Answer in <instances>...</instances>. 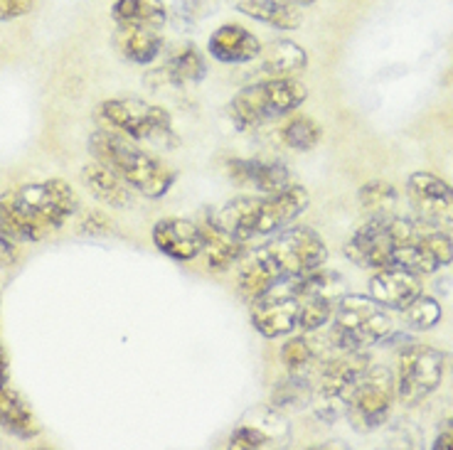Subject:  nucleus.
Wrapping results in <instances>:
<instances>
[{
	"label": "nucleus",
	"mask_w": 453,
	"mask_h": 450,
	"mask_svg": "<svg viewBox=\"0 0 453 450\" xmlns=\"http://www.w3.org/2000/svg\"><path fill=\"white\" fill-rule=\"evenodd\" d=\"M396 399V379L387 367H370L357 382L348 401L345 416L350 418L355 431L370 433L380 428L389 416Z\"/></svg>",
	"instance_id": "10"
},
{
	"label": "nucleus",
	"mask_w": 453,
	"mask_h": 450,
	"mask_svg": "<svg viewBox=\"0 0 453 450\" xmlns=\"http://www.w3.org/2000/svg\"><path fill=\"white\" fill-rule=\"evenodd\" d=\"M80 210V197L65 180L20 185L0 194V222L15 241H40L65 226Z\"/></svg>",
	"instance_id": "1"
},
{
	"label": "nucleus",
	"mask_w": 453,
	"mask_h": 450,
	"mask_svg": "<svg viewBox=\"0 0 453 450\" xmlns=\"http://www.w3.org/2000/svg\"><path fill=\"white\" fill-rule=\"evenodd\" d=\"M392 320L385 305L365 295H342L333 313L330 342L338 352L372 347L389 335Z\"/></svg>",
	"instance_id": "5"
},
{
	"label": "nucleus",
	"mask_w": 453,
	"mask_h": 450,
	"mask_svg": "<svg viewBox=\"0 0 453 450\" xmlns=\"http://www.w3.org/2000/svg\"><path fill=\"white\" fill-rule=\"evenodd\" d=\"M0 428L18 439H35L40 433V421L35 418L30 406L15 389L8 386V382L0 384Z\"/></svg>",
	"instance_id": "23"
},
{
	"label": "nucleus",
	"mask_w": 453,
	"mask_h": 450,
	"mask_svg": "<svg viewBox=\"0 0 453 450\" xmlns=\"http://www.w3.org/2000/svg\"><path fill=\"white\" fill-rule=\"evenodd\" d=\"M370 293L377 303H382L385 308H395V310H404L417 295L421 293L419 276L411 271L396 269H380L370 281Z\"/></svg>",
	"instance_id": "19"
},
{
	"label": "nucleus",
	"mask_w": 453,
	"mask_h": 450,
	"mask_svg": "<svg viewBox=\"0 0 453 450\" xmlns=\"http://www.w3.org/2000/svg\"><path fill=\"white\" fill-rule=\"evenodd\" d=\"M443 357L439 349L426 345H411L399 355L396 371V399L402 404L417 406L431 396L443 379Z\"/></svg>",
	"instance_id": "11"
},
{
	"label": "nucleus",
	"mask_w": 453,
	"mask_h": 450,
	"mask_svg": "<svg viewBox=\"0 0 453 450\" xmlns=\"http://www.w3.org/2000/svg\"><path fill=\"white\" fill-rule=\"evenodd\" d=\"M80 232L81 234H109L111 232V222L102 212H91L84 217V222L80 225Z\"/></svg>",
	"instance_id": "35"
},
{
	"label": "nucleus",
	"mask_w": 453,
	"mask_h": 450,
	"mask_svg": "<svg viewBox=\"0 0 453 450\" xmlns=\"http://www.w3.org/2000/svg\"><path fill=\"white\" fill-rule=\"evenodd\" d=\"M226 175L239 187H254L261 194L279 192L286 185H291L288 168L276 160H226Z\"/></svg>",
	"instance_id": "17"
},
{
	"label": "nucleus",
	"mask_w": 453,
	"mask_h": 450,
	"mask_svg": "<svg viewBox=\"0 0 453 450\" xmlns=\"http://www.w3.org/2000/svg\"><path fill=\"white\" fill-rule=\"evenodd\" d=\"M453 261V241L449 232L424 225L417 237L395 248L392 266L411 271L417 276H429Z\"/></svg>",
	"instance_id": "13"
},
{
	"label": "nucleus",
	"mask_w": 453,
	"mask_h": 450,
	"mask_svg": "<svg viewBox=\"0 0 453 450\" xmlns=\"http://www.w3.org/2000/svg\"><path fill=\"white\" fill-rule=\"evenodd\" d=\"M160 80L168 81L173 87H185V84H197L207 74L203 52L195 45L180 47L178 52L168 57V62L158 69Z\"/></svg>",
	"instance_id": "25"
},
{
	"label": "nucleus",
	"mask_w": 453,
	"mask_h": 450,
	"mask_svg": "<svg viewBox=\"0 0 453 450\" xmlns=\"http://www.w3.org/2000/svg\"><path fill=\"white\" fill-rule=\"evenodd\" d=\"M259 72L264 80H288L308 67V55L294 40H273L261 50Z\"/></svg>",
	"instance_id": "21"
},
{
	"label": "nucleus",
	"mask_w": 453,
	"mask_h": 450,
	"mask_svg": "<svg viewBox=\"0 0 453 450\" xmlns=\"http://www.w3.org/2000/svg\"><path fill=\"white\" fill-rule=\"evenodd\" d=\"M89 150L102 165L113 170L131 190L146 197H163L175 182V170L136 141L116 133L111 128H99L89 138Z\"/></svg>",
	"instance_id": "3"
},
{
	"label": "nucleus",
	"mask_w": 453,
	"mask_h": 450,
	"mask_svg": "<svg viewBox=\"0 0 453 450\" xmlns=\"http://www.w3.org/2000/svg\"><path fill=\"white\" fill-rule=\"evenodd\" d=\"M402 313H404L407 327L417 330V332H424V330H431L434 325H439V320H441V305H439L436 298L421 295L419 293Z\"/></svg>",
	"instance_id": "30"
},
{
	"label": "nucleus",
	"mask_w": 453,
	"mask_h": 450,
	"mask_svg": "<svg viewBox=\"0 0 453 450\" xmlns=\"http://www.w3.org/2000/svg\"><path fill=\"white\" fill-rule=\"evenodd\" d=\"M434 450H453V418L443 423L441 433L434 440Z\"/></svg>",
	"instance_id": "37"
},
{
	"label": "nucleus",
	"mask_w": 453,
	"mask_h": 450,
	"mask_svg": "<svg viewBox=\"0 0 453 450\" xmlns=\"http://www.w3.org/2000/svg\"><path fill=\"white\" fill-rule=\"evenodd\" d=\"M266 254L272 256L283 278H301L313 271L323 269L328 261V247L318 232L311 226H288L276 232V237L266 244Z\"/></svg>",
	"instance_id": "9"
},
{
	"label": "nucleus",
	"mask_w": 453,
	"mask_h": 450,
	"mask_svg": "<svg viewBox=\"0 0 453 450\" xmlns=\"http://www.w3.org/2000/svg\"><path fill=\"white\" fill-rule=\"evenodd\" d=\"M409 202L419 222L453 232V187L431 172H414L407 180Z\"/></svg>",
	"instance_id": "14"
},
{
	"label": "nucleus",
	"mask_w": 453,
	"mask_h": 450,
	"mask_svg": "<svg viewBox=\"0 0 453 450\" xmlns=\"http://www.w3.org/2000/svg\"><path fill=\"white\" fill-rule=\"evenodd\" d=\"M113 45L126 62L148 67L163 52V34H160V27H153V25L116 23Z\"/></svg>",
	"instance_id": "16"
},
{
	"label": "nucleus",
	"mask_w": 453,
	"mask_h": 450,
	"mask_svg": "<svg viewBox=\"0 0 453 450\" xmlns=\"http://www.w3.org/2000/svg\"><path fill=\"white\" fill-rule=\"evenodd\" d=\"M33 11V0H0V23L18 20Z\"/></svg>",
	"instance_id": "34"
},
{
	"label": "nucleus",
	"mask_w": 453,
	"mask_h": 450,
	"mask_svg": "<svg viewBox=\"0 0 453 450\" xmlns=\"http://www.w3.org/2000/svg\"><path fill=\"white\" fill-rule=\"evenodd\" d=\"M424 229V222L404 217H370L348 244V256L365 269H389L395 248L407 244Z\"/></svg>",
	"instance_id": "7"
},
{
	"label": "nucleus",
	"mask_w": 453,
	"mask_h": 450,
	"mask_svg": "<svg viewBox=\"0 0 453 450\" xmlns=\"http://www.w3.org/2000/svg\"><path fill=\"white\" fill-rule=\"evenodd\" d=\"M281 357L286 362V367L291 371L306 370L311 360H313V349H311V342L306 338H294L288 339L281 349Z\"/></svg>",
	"instance_id": "32"
},
{
	"label": "nucleus",
	"mask_w": 453,
	"mask_h": 450,
	"mask_svg": "<svg viewBox=\"0 0 453 450\" xmlns=\"http://www.w3.org/2000/svg\"><path fill=\"white\" fill-rule=\"evenodd\" d=\"M306 87L301 81H296L294 77H288V80H261L239 91L237 96L229 102L226 113L237 128L250 131V128H259L269 121L288 116L306 102Z\"/></svg>",
	"instance_id": "4"
},
{
	"label": "nucleus",
	"mask_w": 453,
	"mask_h": 450,
	"mask_svg": "<svg viewBox=\"0 0 453 450\" xmlns=\"http://www.w3.org/2000/svg\"><path fill=\"white\" fill-rule=\"evenodd\" d=\"M239 12L257 23L272 25L276 30H296L301 25V12L286 0H232Z\"/></svg>",
	"instance_id": "24"
},
{
	"label": "nucleus",
	"mask_w": 453,
	"mask_h": 450,
	"mask_svg": "<svg viewBox=\"0 0 453 450\" xmlns=\"http://www.w3.org/2000/svg\"><path fill=\"white\" fill-rule=\"evenodd\" d=\"M244 254H247L244 241L226 237L215 226L204 232V256H207V266L212 271H226L229 266L239 263Z\"/></svg>",
	"instance_id": "27"
},
{
	"label": "nucleus",
	"mask_w": 453,
	"mask_h": 450,
	"mask_svg": "<svg viewBox=\"0 0 453 450\" xmlns=\"http://www.w3.org/2000/svg\"><path fill=\"white\" fill-rule=\"evenodd\" d=\"M367 370H370V360H367L365 349L338 352L335 357H330L323 364L316 394H313V408H316L318 418L333 423L345 416L350 394Z\"/></svg>",
	"instance_id": "8"
},
{
	"label": "nucleus",
	"mask_w": 453,
	"mask_h": 450,
	"mask_svg": "<svg viewBox=\"0 0 453 450\" xmlns=\"http://www.w3.org/2000/svg\"><path fill=\"white\" fill-rule=\"evenodd\" d=\"M286 3H291L296 8H308V5H313L316 0H286Z\"/></svg>",
	"instance_id": "39"
},
{
	"label": "nucleus",
	"mask_w": 453,
	"mask_h": 450,
	"mask_svg": "<svg viewBox=\"0 0 453 450\" xmlns=\"http://www.w3.org/2000/svg\"><path fill=\"white\" fill-rule=\"evenodd\" d=\"M81 182H84V187H87L99 202L106 204V207L126 210L128 204L134 202L131 187H128L113 170L102 165L99 160L81 168Z\"/></svg>",
	"instance_id": "22"
},
{
	"label": "nucleus",
	"mask_w": 453,
	"mask_h": 450,
	"mask_svg": "<svg viewBox=\"0 0 453 450\" xmlns=\"http://www.w3.org/2000/svg\"><path fill=\"white\" fill-rule=\"evenodd\" d=\"M281 135L288 148H294V150H311V148H316L320 143L323 128L313 118H308V116H296V118H291L288 124L283 126Z\"/></svg>",
	"instance_id": "29"
},
{
	"label": "nucleus",
	"mask_w": 453,
	"mask_h": 450,
	"mask_svg": "<svg viewBox=\"0 0 453 450\" xmlns=\"http://www.w3.org/2000/svg\"><path fill=\"white\" fill-rule=\"evenodd\" d=\"M281 439V436H276L273 431H266V428H261L257 421H251L250 418H244L237 428H234V433H232V439H229V448L232 450H254V448H266V446H272V440Z\"/></svg>",
	"instance_id": "31"
},
{
	"label": "nucleus",
	"mask_w": 453,
	"mask_h": 450,
	"mask_svg": "<svg viewBox=\"0 0 453 450\" xmlns=\"http://www.w3.org/2000/svg\"><path fill=\"white\" fill-rule=\"evenodd\" d=\"M311 194L301 185H286L283 190L261 197H234L210 214V226L219 229L237 241H251L257 237L276 234L306 212Z\"/></svg>",
	"instance_id": "2"
},
{
	"label": "nucleus",
	"mask_w": 453,
	"mask_h": 450,
	"mask_svg": "<svg viewBox=\"0 0 453 450\" xmlns=\"http://www.w3.org/2000/svg\"><path fill=\"white\" fill-rule=\"evenodd\" d=\"M298 308L296 278H281L257 301H251V323L264 338H283L298 325Z\"/></svg>",
	"instance_id": "12"
},
{
	"label": "nucleus",
	"mask_w": 453,
	"mask_h": 450,
	"mask_svg": "<svg viewBox=\"0 0 453 450\" xmlns=\"http://www.w3.org/2000/svg\"><path fill=\"white\" fill-rule=\"evenodd\" d=\"M264 45L257 34H251L242 25H222L210 34L207 52L222 65H247L261 55Z\"/></svg>",
	"instance_id": "18"
},
{
	"label": "nucleus",
	"mask_w": 453,
	"mask_h": 450,
	"mask_svg": "<svg viewBox=\"0 0 453 450\" xmlns=\"http://www.w3.org/2000/svg\"><path fill=\"white\" fill-rule=\"evenodd\" d=\"M8 382V357H5V349L0 347V384Z\"/></svg>",
	"instance_id": "38"
},
{
	"label": "nucleus",
	"mask_w": 453,
	"mask_h": 450,
	"mask_svg": "<svg viewBox=\"0 0 453 450\" xmlns=\"http://www.w3.org/2000/svg\"><path fill=\"white\" fill-rule=\"evenodd\" d=\"M306 384H303V379H301V377H294V379L283 382L281 386H279V389L273 392V406L298 404V401H301V399L308 394Z\"/></svg>",
	"instance_id": "33"
},
{
	"label": "nucleus",
	"mask_w": 453,
	"mask_h": 450,
	"mask_svg": "<svg viewBox=\"0 0 453 450\" xmlns=\"http://www.w3.org/2000/svg\"><path fill=\"white\" fill-rule=\"evenodd\" d=\"M18 259V247L15 239L11 237V232L0 222V266H11Z\"/></svg>",
	"instance_id": "36"
},
{
	"label": "nucleus",
	"mask_w": 453,
	"mask_h": 450,
	"mask_svg": "<svg viewBox=\"0 0 453 450\" xmlns=\"http://www.w3.org/2000/svg\"><path fill=\"white\" fill-rule=\"evenodd\" d=\"M102 121L116 133L131 141L153 143V146H175L178 138L173 133V118L163 106L148 103L143 99H109L99 103Z\"/></svg>",
	"instance_id": "6"
},
{
	"label": "nucleus",
	"mask_w": 453,
	"mask_h": 450,
	"mask_svg": "<svg viewBox=\"0 0 453 450\" xmlns=\"http://www.w3.org/2000/svg\"><path fill=\"white\" fill-rule=\"evenodd\" d=\"M153 244L168 259L193 261L204 251V229L180 217H168L153 226Z\"/></svg>",
	"instance_id": "15"
},
{
	"label": "nucleus",
	"mask_w": 453,
	"mask_h": 450,
	"mask_svg": "<svg viewBox=\"0 0 453 450\" xmlns=\"http://www.w3.org/2000/svg\"><path fill=\"white\" fill-rule=\"evenodd\" d=\"M283 276L276 269V263L272 261V256L266 254V248L259 247L244 254L239 259V293L247 298V301H257L259 295L272 288L273 283L281 281Z\"/></svg>",
	"instance_id": "20"
},
{
	"label": "nucleus",
	"mask_w": 453,
	"mask_h": 450,
	"mask_svg": "<svg viewBox=\"0 0 453 450\" xmlns=\"http://www.w3.org/2000/svg\"><path fill=\"white\" fill-rule=\"evenodd\" d=\"M360 207L370 217H392L399 202V194L392 182L370 180L360 187Z\"/></svg>",
	"instance_id": "28"
},
{
	"label": "nucleus",
	"mask_w": 453,
	"mask_h": 450,
	"mask_svg": "<svg viewBox=\"0 0 453 450\" xmlns=\"http://www.w3.org/2000/svg\"><path fill=\"white\" fill-rule=\"evenodd\" d=\"M111 18L113 23H141L163 27L168 23V8L163 0H116Z\"/></svg>",
	"instance_id": "26"
}]
</instances>
